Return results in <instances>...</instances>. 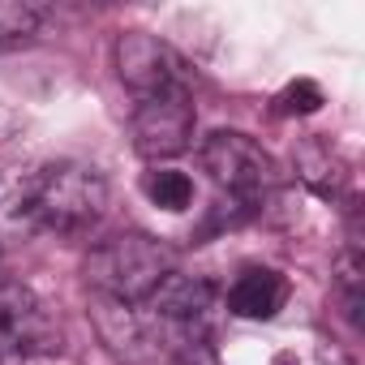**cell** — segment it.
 <instances>
[{"label": "cell", "mask_w": 365, "mask_h": 365, "mask_svg": "<svg viewBox=\"0 0 365 365\" xmlns=\"http://www.w3.org/2000/svg\"><path fill=\"white\" fill-rule=\"evenodd\" d=\"M116 78L138 99L168 95V91H185V61H180L159 35L125 31L116 39Z\"/></svg>", "instance_id": "obj_7"}, {"label": "cell", "mask_w": 365, "mask_h": 365, "mask_svg": "<svg viewBox=\"0 0 365 365\" xmlns=\"http://www.w3.org/2000/svg\"><path fill=\"white\" fill-rule=\"evenodd\" d=\"M150 309V327H159L168 335V344H194V339H207L211 331V314H215V288L198 275H180L172 271L146 301Z\"/></svg>", "instance_id": "obj_4"}, {"label": "cell", "mask_w": 365, "mask_h": 365, "mask_svg": "<svg viewBox=\"0 0 365 365\" xmlns=\"http://www.w3.org/2000/svg\"><path fill=\"white\" fill-rule=\"evenodd\" d=\"M297 172H301V180L314 190V194H322V198H339L344 194V185H348V168H344V159L322 142V138H305L301 146H297Z\"/></svg>", "instance_id": "obj_10"}, {"label": "cell", "mask_w": 365, "mask_h": 365, "mask_svg": "<svg viewBox=\"0 0 365 365\" xmlns=\"http://www.w3.org/2000/svg\"><path fill=\"white\" fill-rule=\"evenodd\" d=\"M56 344L61 331L48 305L22 284H0V365H26Z\"/></svg>", "instance_id": "obj_5"}, {"label": "cell", "mask_w": 365, "mask_h": 365, "mask_svg": "<svg viewBox=\"0 0 365 365\" xmlns=\"http://www.w3.org/2000/svg\"><path fill=\"white\" fill-rule=\"evenodd\" d=\"M82 271H86L91 292L112 297V301H125V305H142L172 275V254L155 237L120 232V237L95 245L86 254V267Z\"/></svg>", "instance_id": "obj_2"}, {"label": "cell", "mask_w": 365, "mask_h": 365, "mask_svg": "<svg viewBox=\"0 0 365 365\" xmlns=\"http://www.w3.org/2000/svg\"><path fill=\"white\" fill-rule=\"evenodd\" d=\"M142 194L159 207V211H185L194 202V180L176 168H155L142 176Z\"/></svg>", "instance_id": "obj_12"}, {"label": "cell", "mask_w": 365, "mask_h": 365, "mask_svg": "<svg viewBox=\"0 0 365 365\" xmlns=\"http://www.w3.org/2000/svg\"><path fill=\"white\" fill-rule=\"evenodd\" d=\"M322 103H327V99H322V86L309 82V78H297V82H288V86L275 95V112H279V116H314Z\"/></svg>", "instance_id": "obj_13"}, {"label": "cell", "mask_w": 365, "mask_h": 365, "mask_svg": "<svg viewBox=\"0 0 365 365\" xmlns=\"http://www.w3.org/2000/svg\"><path fill=\"white\" fill-rule=\"evenodd\" d=\"M91 318H95V327H99L103 344H108L120 361L142 365V361L155 352V331H150V322H146L133 305L91 292Z\"/></svg>", "instance_id": "obj_8"}, {"label": "cell", "mask_w": 365, "mask_h": 365, "mask_svg": "<svg viewBox=\"0 0 365 365\" xmlns=\"http://www.w3.org/2000/svg\"><path fill=\"white\" fill-rule=\"evenodd\" d=\"M129 133H133V150L142 159H150V163L176 159L180 150H190V142H194L190 91H168V95L142 99L133 120H129Z\"/></svg>", "instance_id": "obj_6"}, {"label": "cell", "mask_w": 365, "mask_h": 365, "mask_svg": "<svg viewBox=\"0 0 365 365\" xmlns=\"http://www.w3.org/2000/svg\"><path fill=\"white\" fill-rule=\"evenodd\" d=\"M26 202L35 232H61L78 237L91 232L108 211V180L91 163H43L26 172Z\"/></svg>", "instance_id": "obj_1"}, {"label": "cell", "mask_w": 365, "mask_h": 365, "mask_svg": "<svg viewBox=\"0 0 365 365\" xmlns=\"http://www.w3.org/2000/svg\"><path fill=\"white\" fill-rule=\"evenodd\" d=\"M198 159H202V172L215 180V185L228 190V194L241 198V202L262 198L275 180H279L275 159H271L250 133H237V129H215V133H207L202 146H198Z\"/></svg>", "instance_id": "obj_3"}, {"label": "cell", "mask_w": 365, "mask_h": 365, "mask_svg": "<svg viewBox=\"0 0 365 365\" xmlns=\"http://www.w3.org/2000/svg\"><path fill=\"white\" fill-rule=\"evenodd\" d=\"M52 22V5L39 0H0V52H14L31 39H39Z\"/></svg>", "instance_id": "obj_11"}, {"label": "cell", "mask_w": 365, "mask_h": 365, "mask_svg": "<svg viewBox=\"0 0 365 365\" xmlns=\"http://www.w3.org/2000/svg\"><path fill=\"white\" fill-rule=\"evenodd\" d=\"M288 301V279L271 267H250L237 275V284L228 288V309L237 318H250V322H267L284 309Z\"/></svg>", "instance_id": "obj_9"}, {"label": "cell", "mask_w": 365, "mask_h": 365, "mask_svg": "<svg viewBox=\"0 0 365 365\" xmlns=\"http://www.w3.org/2000/svg\"><path fill=\"white\" fill-rule=\"evenodd\" d=\"M168 365H220V356L207 339H194V344H176Z\"/></svg>", "instance_id": "obj_14"}]
</instances>
